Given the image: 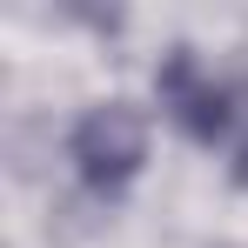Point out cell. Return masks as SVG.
<instances>
[{"label": "cell", "instance_id": "cell-1", "mask_svg": "<svg viewBox=\"0 0 248 248\" xmlns=\"http://www.w3.org/2000/svg\"><path fill=\"white\" fill-rule=\"evenodd\" d=\"M161 108L168 121L195 141H235L242 148V168H248V87H221L215 74H202V61L188 47H174L161 61Z\"/></svg>", "mask_w": 248, "mask_h": 248}, {"label": "cell", "instance_id": "cell-2", "mask_svg": "<svg viewBox=\"0 0 248 248\" xmlns=\"http://www.w3.org/2000/svg\"><path fill=\"white\" fill-rule=\"evenodd\" d=\"M67 155H74V174L94 195H121L141 174V161H148V121H141V108H127V101L87 108L74 121V134H67Z\"/></svg>", "mask_w": 248, "mask_h": 248}]
</instances>
